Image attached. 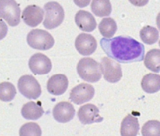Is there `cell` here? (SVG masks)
Segmentation results:
<instances>
[{
	"instance_id": "cell-29",
	"label": "cell",
	"mask_w": 160,
	"mask_h": 136,
	"mask_svg": "<svg viewBox=\"0 0 160 136\" xmlns=\"http://www.w3.org/2000/svg\"><path fill=\"white\" fill-rule=\"evenodd\" d=\"M159 46L160 47V40H159Z\"/></svg>"
},
{
	"instance_id": "cell-19",
	"label": "cell",
	"mask_w": 160,
	"mask_h": 136,
	"mask_svg": "<svg viewBox=\"0 0 160 136\" xmlns=\"http://www.w3.org/2000/svg\"><path fill=\"white\" fill-rule=\"evenodd\" d=\"M91 10L98 17H105L111 14L112 8L109 0H92Z\"/></svg>"
},
{
	"instance_id": "cell-10",
	"label": "cell",
	"mask_w": 160,
	"mask_h": 136,
	"mask_svg": "<svg viewBox=\"0 0 160 136\" xmlns=\"http://www.w3.org/2000/svg\"><path fill=\"white\" fill-rule=\"evenodd\" d=\"M75 46L77 51L82 56H90L97 49V40L92 35L81 33L76 39Z\"/></svg>"
},
{
	"instance_id": "cell-2",
	"label": "cell",
	"mask_w": 160,
	"mask_h": 136,
	"mask_svg": "<svg viewBox=\"0 0 160 136\" xmlns=\"http://www.w3.org/2000/svg\"><path fill=\"white\" fill-rule=\"evenodd\" d=\"M77 72L82 80L89 83H96L102 78L101 64L92 58L85 57L79 61Z\"/></svg>"
},
{
	"instance_id": "cell-9",
	"label": "cell",
	"mask_w": 160,
	"mask_h": 136,
	"mask_svg": "<svg viewBox=\"0 0 160 136\" xmlns=\"http://www.w3.org/2000/svg\"><path fill=\"white\" fill-rule=\"evenodd\" d=\"M28 66L33 74L45 75L52 70V64L51 60L46 55L42 53H37L30 58Z\"/></svg>"
},
{
	"instance_id": "cell-26",
	"label": "cell",
	"mask_w": 160,
	"mask_h": 136,
	"mask_svg": "<svg viewBox=\"0 0 160 136\" xmlns=\"http://www.w3.org/2000/svg\"><path fill=\"white\" fill-rule=\"evenodd\" d=\"M131 3L136 7H144L148 3L149 0H128Z\"/></svg>"
},
{
	"instance_id": "cell-5",
	"label": "cell",
	"mask_w": 160,
	"mask_h": 136,
	"mask_svg": "<svg viewBox=\"0 0 160 136\" xmlns=\"http://www.w3.org/2000/svg\"><path fill=\"white\" fill-rule=\"evenodd\" d=\"M0 16L10 26L20 23L21 9L15 0H0Z\"/></svg>"
},
{
	"instance_id": "cell-27",
	"label": "cell",
	"mask_w": 160,
	"mask_h": 136,
	"mask_svg": "<svg viewBox=\"0 0 160 136\" xmlns=\"http://www.w3.org/2000/svg\"><path fill=\"white\" fill-rule=\"evenodd\" d=\"M90 1L91 0H73L74 3L80 8L88 7L89 5Z\"/></svg>"
},
{
	"instance_id": "cell-4",
	"label": "cell",
	"mask_w": 160,
	"mask_h": 136,
	"mask_svg": "<svg viewBox=\"0 0 160 136\" xmlns=\"http://www.w3.org/2000/svg\"><path fill=\"white\" fill-rule=\"evenodd\" d=\"M27 43L30 48L38 50H48L54 45V39L49 32L33 29L27 35Z\"/></svg>"
},
{
	"instance_id": "cell-6",
	"label": "cell",
	"mask_w": 160,
	"mask_h": 136,
	"mask_svg": "<svg viewBox=\"0 0 160 136\" xmlns=\"http://www.w3.org/2000/svg\"><path fill=\"white\" fill-rule=\"evenodd\" d=\"M18 88L22 95L30 99H36L41 95V86L32 75H24L19 78Z\"/></svg>"
},
{
	"instance_id": "cell-17",
	"label": "cell",
	"mask_w": 160,
	"mask_h": 136,
	"mask_svg": "<svg viewBox=\"0 0 160 136\" xmlns=\"http://www.w3.org/2000/svg\"><path fill=\"white\" fill-rule=\"evenodd\" d=\"M140 125L138 118L128 114L123 119L121 126V135L123 136H135L138 134Z\"/></svg>"
},
{
	"instance_id": "cell-23",
	"label": "cell",
	"mask_w": 160,
	"mask_h": 136,
	"mask_svg": "<svg viewBox=\"0 0 160 136\" xmlns=\"http://www.w3.org/2000/svg\"><path fill=\"white\" fill-rule=\"evenodd\" d=\"M16 95L15 86L12 83L3 82L0 84V99L2 102H11Z\"/></svg>"
},
{
	"instance_id": "cell-13",
	"label": "cell",
	"mask_w": 160,
	"mask_h": 136,
	"mask_svg": "<svg viewBox=\"0 0 160 136\" xmlns=\"http://www.w3.org/2000/svg\"><path fill=\"white\" fill-rule=\"evenodd\" d=\"M43 9L37 5H28L22 12L21 18L25 23L30 27H36L43 20Z\"/></svg>"
},
{
	"instance_id": "cell-24",
	"label": "cell",
	"mask_w": 160,
	"mask_h": 136,
	"mask_svg": "<svg viewBox=\"0 0 160 136\" xmlns=\"http://www.w3.org/2000/svg\"><path fill=\"white\" fill-rule=\"evenodd\" d=\"M142 135H159L160 136V121L157 120H150L146 122L142 128Z\"/></svg>"
},
{
	"instance_id": "cell-15",
	"label": "cell",
	"mask_w": 160,
	"mask_h": 136,
	"mask_svg": "<svg viewBox=\"0 0 160 136\" xmlns=\"http://www.w3.org/2000/svg\"><path fill=\"white\" fill-rule=\"evenodd\" d=\"M75 21L77 26L85 32H92L97 27V22L92 13L85 10H79L76 13Z\"/></svg>"
},
{
	"instance_id": "cell-18",
	"label": "cell",
	"mask_w": 160,
	"mask_h": 136,
	"mask_svg": "<svg viewBox=\"0 0 160 136\" xmlns=\"http://www.w3.org/2000/svg\"><path fill=\"white\" fill-rule=\"evenodd\" d=\"M141 86L145 93L152 94L160 90V75L148 73L143 76Z\"/></svg>"
},
{
	"instance_id": "cell-11",
	"label": "cell",
	"mask_w": 160,
	"mask_h": 136,
	"mask_svg": "<svg viewBox=\"0 0 160 136\" xmlns=\"http://www.w3.org/2000/svg\"><path fill=\"white\" fill-rule=\"evenodd\" d=\"M79 121L83 125L100 123L104 118L100 115V110L92 104H87L80 107L78 112Z\"/></svg>"
},
{
	"instance_id": "cell-22",
	"label": "cell",
	"mask_w": 160,
	"mask_h": 136,
	"mask_svg": "<svg viewBox=\"0 0 160 136\" xmlns=\"http://www.w3.org/2000/svg\"><path fill=\"white\" fill-rule=\"evenodd\" d=\"M159 31L155 28L150 26L143 27L140 31V37L143 43L147 44H153L159 40Z\"/></svg>"
},
{
	"instance_id": "cell-8",
	"label": "cell",
	"mask_w": 160,
	"mask_h": 136,
	"mask_svg": "<svg viewBox=\"0 0 160 136\" xmlns=\"http://www.w3.org/2000/svg\"><path fill=\"white\" fill-rule=\"evenodd\" d=\"M95 95V89L88 83H81L71 90L69 99L77 105L89 102Z\"/></svg>"
},
{
	"instance_id": "cell-28",
	"label": "cell",
	"mask_w": 160,
	"mask_h": 136,
	"mask_svg": "<svg viewBox=\"0 0 160 136\" xmlns=\"http://www.w3.org/2000/svg\"><path fill=\"white\" fill-rule=\"evenodd\" d=\"M156 23H157V28H158V29L159 30V31H160V12L158 13V15H157V16Z\"/></svg>"
},
{
	"instance_id": "cell-16",
	"label": "cell",
	"mask_w": 160,
	"mask_h": 136,
	"mask_svg": "<svg viewBox=\"0 0 160 136\" xmlns=\"http://www.w3.org/2000/svg\"><path fill=\"white\" fill-rule=\"evenodd\" d=\"M44 110L40 102H28L21 109V115L27 120H38L43 115Z\"/></svg>"
},
{
	"instance_id": "cell-3",
	"label": "cell",
	"mask_w": 160,
	"mask_h": 136,
	"mask_svg": "<svg viewBox=\"0 0 160 136\" xmlns=\"http://www.w3.org/2000/svg\"><path fill=\"white\" fill-rule=\"evenodd\" d=\"M45 20L43 26L45 28L52 30L59 27L64 20V10L57 2H49L44 6Z\"/></svg>"
},
{
	"instance_id": "cell-7",
	"label": "cell",
	"mask_w": 160,
	"mask_h": 136,
	"mask_svg": "<svg viewBox=\"0 0 160 136\" xmlns=\"http://www.w3.org/2000/svg\"><path fill=\"white\" fill-rule=\"evenodd\" d=\"M100 64L104 78L107 81L115 83L121 79L123 76L122 70L118 62H115L109 57H103Z\"/></svg>"
},
{
	"instance_id": "cell-25",
	"label": "cell",
	"mask_w": 160,
	"mask_h": 136,
	"mask_svg": "<svg viewBox=\"0 0 160 136\" xmlns=\"http://www.w3.org/2000/svg\"><path fill=\"white\" fill-rule=\"evenodd\" d=\"M20 135H42L40 127L36 123H27L21 127L19 130Z\"/></svg>"
},
{
	"instance_id": "cell-1",
	"label": "cell",
	"mask_w": 160,
	"mask_h": 136,
	"mask_svg": "<svg viewBox=\"0 0 160 136\" xmlns=\"http://www.w3.org/2000/svg\"><path fill=\"white\" fill-rule=\"evenodd\" d=\"M100 45L108 57L118 63L141 62L145 58V47L129 36L102 38Z\"/></svg>"
},
{
	"instance_id": "cell-21",
	"label": "cell",
	"mask_w": 160,
	"mask_h": 136,
	"mask_svg": "<svg viewBox=\"0 0 160 136\" xmlns=\"http://www.w3.org/2000/svg\"><path fill=\"white\" fill-rule=\"evenodd\" d=\"M99 30L105 38H112L117 30V24L112 18H104L99 24Z\"/></svg>"
},
{
	"instance_id": "cell-14",
	"label": "cell",
	"mask_w": 160,
	"mask_h": 136,
	"mask_svg": "<svg viewBox=\"0 0 160 136\" xmlns=\"http://www.w3.org/2000/svg\"><path fill=\"white\" fill-rule=\"evenodd\" d=\"M68 87V78L63 74L53 75L47 83L48 92L53 95H63L67 91Z\"/></svg>"
},
{
	"instance_id": "cell-12",
	"label": "cell",
	"mask_w": 160,
	"mask_h": 136,
	"mask_svg": "<svg viewBox=\"0 0 160 136\" xmlns=\"http://www.w3.org/2000/svg\"><path fill=\"white\" fill-rule=\"evenodd\" d=\"M54 118L59 123H68L76 114L73 105L68 102H61L55 105L52 110Z\"/></svg>"
},
{
	"instance_id": "cell-20",
	"label": "cell",
	"mask_w": 160,
	"mask_h": 136,
	"mask_svg": "<svg viewBox=\"0 0 160 136\" xmlns=\"http://www.w3.org/2000/svg\"><path fill=\"white\" fill-rule=\"evenodd\" d=\"M144 63L149 70L159 73L160 71V49H152L148 52L145 57Z\"/></svg>"
}]
</instances>
